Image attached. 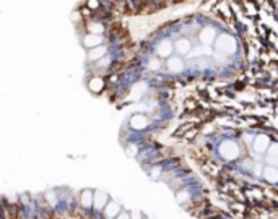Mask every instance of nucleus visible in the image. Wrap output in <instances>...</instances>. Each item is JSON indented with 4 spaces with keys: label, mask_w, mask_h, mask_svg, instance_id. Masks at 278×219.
Instances as JSON below:
<instances>
[{
    "label": "nucleus",
    "mask_w": 278,
    "mask_h": 219,
    "mask_svg": "<svg viewBox=\"0 0 278 219\" xmlns=\"http://www.w3.org/2000/svg\"><path fill=\"white\" fill-rule=\"evenodd\" d=\"M104 58H109V57H108V47L103 44L88 51V60L90 62H98V60L101 62Z\"/></svg>",
    "instance_id": "nucleus-4"
},
{
    "label": "nucleus",
    "mask_w": 278,
    "mask_h": 219,
    "mask_svg": "<svg viewBox=\"0 0 278 219\" xmlns=\"http://www.w3.org/2000/svg\"><path fill=\"white\" fill-rule=\"evenodd\" d=\"M208 158L234 180L278 188V137L262 130H228L207 143Z\"/></svg>",
    "instance_id": "nucleus-1"
},
{
    "label": "nucleus",
    "mask_w": 278,
    "mask_h": 219,
    "mask_svg": "<svg viewBox=\"0 0 278 219\" xmlns=\"http://www.w3.org/2000/svg\"><path fill=\"white\" fill-rule=\"evenodd\" d=\"M5 210L13 219H76L78 190L57 187L39 193H21L5 201Z\"/></svg>",
    "instance_id": "nucleus-2"
},
{
    "label": "nucleus",
    "mask_w": 278,
    "mask_h": 219,
    "mask_svg": "<svg viewBox=\"0 0 278 219\" xmlns=\"http://www.w3.org/2000/svg\"><path fill=\"white\" fill-rule=\"evenodd\" d=\"M76 219H148L141 211L129 208L111 193L99 188L78 190Z\"/></svg>",
    "instance_id": "nucleus-3"
},
{
    "label": "nucleus",
    "mask_w": 278,
    "mask_h": 219,
    "mask_svg": "<svg viewBox=\"0 0 278 219\" xmlns=\"http://www.w3.org/2000/svg\"><path fill=\"white\" fill-rule=\"evenodd\" d=\"M101 44H103V36H101V34H91V33H88L86 36L83 38V46L86 47L88 51L93 49V47L101 46Z\"/></svg>",
    "instance_id": "nucleus-5"
},
{
    "label": "nucleus",
    "mask_w": 278,
    "mask_h": 219,
    "mask_svg": "<svg viewBox=\"0 0 278 219\" xmlns=\"http://www.w3.org/2000/svg\"><path fill=\"white\" fill-rule=\"evenodd\" d=\"M90 33L91 34H103L104 26H101L99 23H93V25H90Z\"/></svg>",
    "instance_id": "nucleus-6"
},
{
    "label": "nucleus",
    "mask_w": 278,
    "mask_h": 219,
    "mask_svg": "<svg viewBox=\"0 0 278 219\" xmlns=\"http://www.w3.org/2000/svg\"><path fill=\"white\" fill-rule=\"evenodd\" d=\"M270 219H278V216H274V218H270Z\"/></svg>",
    "instance_id": "nucleus-7"
}]
</instances>
